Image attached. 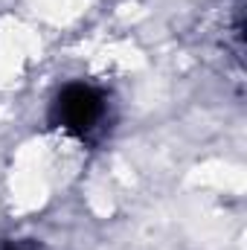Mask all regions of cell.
Wrapping results in <instances>:
<instances>
[{
	"mask_svg": "<svg viewBox=\"0 0 247 250\" xmlns=\"http://www.w3.org/2000/svg\"><path fill=\"white\" fill-rule=\"evenodd\" d=\"M105 111H108V102L96 87L67 84L56 99V125L67 134L84 137L93 128H99V123L105 120Z\"/></svg>",
	"mask_w": 247,
	"mask_h": 250,
	"instance_id": "cell-1",
	"label": "cell"
}]
</instances>
